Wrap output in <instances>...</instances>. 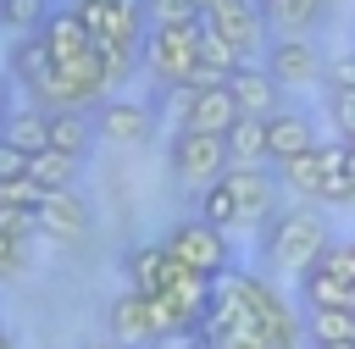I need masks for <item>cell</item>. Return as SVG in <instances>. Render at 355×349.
<instances>
[{"mask_svg": "<svg viewBox=\"0 0 355 349\" xmlns=\"http://www.w3.org/2000/svg\"><path fill=\"white\" fill-rule=\"evenodd\" d=\"M327 244H333V233H327L322 211H311V205H283L261 227V255L272 266H288V271H311Z\"/></svg>", "mask_w": 355, "mask_h": 349, "instance_id": "obj_1", "label": "cell"}, {"mask_svg": "<svg viewBox=\"0 0 355 349\" xmlns=\"http://www.w3.org/2000/svg\"><path fill=\"white\" fill-rule=\"evenodd\" d=\"M105 83H111V66H105V55H100V44H94V50L78 55V61H55V72H50L39 89H28V94H33V105H44V111H83V105H94V100L105 94Z\"/></svg>", "mask_w": 355, "mask_h": 349, "instance_id": "obj_2", "label": "cell"}, {"mask_svg": "<svg viewBox=\"0 0 355 349\" xmlns=\"http://www.w3.org/2000/svg\"><path fill=\"white\" fill-rule=\"evenodd\" d=\"M200 39H205V17H194V22H155L144 33V61L155 66L161 83L183 89L200 72Z\"/></svg>", "mask_w": 355, "mask_h": 349, "instance_id": "obj_3", "label": "cell"}, {"mask_svg": "<svg viewBox=\"0 0 355 349\" xmlns=\"http://www.w3.org/2000/svg\"><path fill=\"white\" fill-rule=\"evenodd\" d=\"M161 244L172 249V260H178V266H189V271H200V277H222V271H233V249H227V233H222V227H211L205 216L172 222Z\"/></svg>", "mask_w": 355, "mask_h": 349, "instance_id": "obj_4", "label": "cell"}, {"mask_svg": "<svg viewBox=\"0 0 355 349\" xmlns=\"http://www.w3.org/2000/svg\"><path fill=\"white\" fill-rule=\"evenodd\" d=\"M166 161H172V172H178L183 183H200V188H211V183L233 166L227 138H222V133H194V127H178V133H172Z\"/></svg>", "mask_w": 355, "mask_h": 349, "instance_id": "obj_5", "label": "cell"}, {"mask_svg": "<svg viewBox=\"0 0 355 349\" xmlns=\"http://www.w3.org/2000/svg\"><path fill=\"white\" fill-rule=\"evenodd\" d=\"M277 183L283 177H272L266 166H227L222 172V188L233 194V211H239V227L250 222V227H266L283 205H277Z\"/></svg>", "mask_w": 355, "mask_h": 349, "instance_id": "obj_6", "label": "cell"}, {"mask_svg": "<svg viewBox=\"0 0 355 349\" xmlns=\"http://www.w3.org/2000/svg\"><path fill=\"white\" fill-rule=\"evenodd\" d=\"M105 332H111V343H122V349H161V327H155V299L150 294H116L111 305H105Z\"/></svg>", "mask_w": 355, "mask_h": 349, "instance_id": "obj_7", "label": "cell"}, {"mask_svg": "<svg viewBox=\"0 0 355 349\" xmlns=\"http://www.w3.org/2000/svg\"><path fill=\"white\" fill-rule=\"evenodd\" d=\"M244 116V105L233 100V89L227 83H211V89H194L189 100H183V122L178 127H194V133H222L227 138V127Z\"/></svg>", "mask_w": 355, "mask_h": 349, "instance_id": "obj_8", "label": "cell"}, {"mask_svg": "<svg viewBox=\"0 0 355 349\" xmlns=\"http://www.w3.org/2000/svg\"><path fill=\"white\" fill-rule=\"evenodd\" d=\"M94 133L111 144H144L155 133V111L144 100H100L94 111Z\"/></svg>", "mask_w": 355, "mask_h": 349, "instance_id": "obj_9", "label": "cell"}, {"mask_svg": "<svg viewBox=\"0 0 355 349\" xmlns=\"http://www.w3.org/2000/svg\"><path fill=\"white\" fill-rule=\"evenodd\" d=\"M266 72H272L277 83H316V78L327 72V61L316 55L311 39H277V44L266 50Z\"/></svg>", "mask_w": 355, "mask_h": 349, "instance_id": "obj_10", "label": "cell"}, {"mask_svg": "<svg viewBox=\"0 0 355 349\" xmlns=\"http://www.w3.org/2000/svg\"><path fill=\"white\" fill-rule=\"evenodd\" d=\"M39 233H44V238H61V244L83 238V233H89V205H83L72 188L44 194V205H39Z\"/></svg>", "mask_w": 355, "mask_h": 349, "instance_id": "obj_11", "label": "cell"}, {"mask_svg": "<svg viewBox=\"0 0 355 349\" xmlns=\"http://www.w3.org/2000/svg\"><path fill=\"white\" fill-rule=\"evenodd\" d=\"M322 138L311 133V122L305 116H272L266 122V161H277V166H288V161H300V155H311Z\"/></svg>", "mask_w": 355, "mask_h": 349, "instance_id": "obj_12", "label": "cell"}, {"mask_svg": "<svg viewBox=\"0 0 355 349\" xmlns=\"http://www.w3.org/2000/svg\"><path fill=\"white\" fill-rule=\"evenodd\" d=\"M39 33H44V44H50L55 61H78V55L94 50V33H89V22H83L72 6H67V11H50V22H44Z\"/></svg>", "mask_w": 355, "mask_h": 349, "instance_id": "obj_13", "label": "cell"}, {"mask_svg": "<svg viewBox=\"0 0 355 349\" xmlns=\"http://www.w3.org/2000/svg\"><path fill=\"white\" fill-rule=\"evenodd\" d=\"M227 89H233V100L244 105V116H277L272 105H277V78L266 72V66H239L233 78H227Z\"/></svg>", "mask_w": 355, "mask_h": 349, "instance_id": "obj_14", "label": "cell"}, {"mask_svg": "<svg viewBox=\"0 0 355 349\" xmlns=\"http://www.w3.org/2000/svg\"><path fill=\"white\" fill-rule=\"evenodd\" d=\"M222 39H233L244 55L255 50V39H261V28H266V11H261V0H239V6H227V11H216V17H205Z\"/></svg>", "mask_w": 355, "mask_h": 349, "instance_id": "obj_15", "label": "cell"}, {"mask_svg": "<svg viewBox=\"0 0 355 349\" xmlns=\"http://www.w3.org/2000/svg\"><path fill=\"white\" fill-rule=\"evenodd\" d=\"M11 72H17V83H22V89H39V83L55 72V55H50L44 33H22V39L11 44Z\"/></svg>", "mask_w": 355, "mask_h": 349, "instance_id": "obj_16", "label": "cell"}, {"mask_svg": "<svg viewBox=\"0 0 355 349\" xmlns=\"http://www.w3.org/2000/svg\"><path fill=\"white\" fill-rule=\"evenodd\" d=\"M128 277H133V294H166V277H172V249L166 244H144L128 255Z\"/></svg>", "mask_w": 355, "mask_h": 349, "instance_id": "obj_17", "label": "cell"}, {"mask_svg": "<svg viewBox=\"0 0 355 349\" xmlns=\"http://www.w3.org/2000/svg\"><path fill=\"white\" fill-rule=\"evenodd\" d=\"M50 111L44 105H22V111H11L6 116V133L0 138H11L17 150H28V155H39V150H50Z\"/></svg>", "mask_w": 355, "mask_h": 349, "instance_id": "obj_18", "label": "cell"}, {"mask_svg": "<svg viewBox=\"0 0 355 349\" xmlns=\"http://www.w3.org/2000/svg\"><path fill=\"white\" fill-rule=\"evenodd\" d=\"M300 294H305V310H349V283L322 266L300 271Z\"/></svg>", "mask_w": 355, "mask_h": 349, "instance_id": "obj_19", "label": "cell"}, {"mask_svg": "<svg viewBox=\"0 0 355 349\" xmlns=\"http://www.w3.org/2000/svg\"><path fill=\"white\" fill-rule=\"evenodd\" d=\"M266 122H272V116H239V122L227 127V155H233V166L266 161Z\"/></svg>", "mask_w": 355, "mask_h": 349, "instance_id": "obj_20", "label": "cell"}, {"mask_svg": "<svg viewBox=\"0 0 355 349\" xmlns=\"http://www.w3.org/2000/svg\"><path fill=\"white\" fill-rule=\"evenodd\" d=\"M261 11H266L272 28H283V39H300V33L327 11V0H261Z\"/></svg>", "mask_w": 355, "mask_h": 349, "instance_id": "obj_21", "label": "cell"}, {"mask_svg": "<svg viewBox=\"0 0 355 349\" xmlns=\"http://www.w3.org/2000/svg\"><path fill=\"white\" fill-rule=\"evenodd\" d=\"M139 11H144L139 0H111L94 44H100V50H111V44H133V50H139Z\"/></svg>", "mask_w": 355, "mask_h": 349, "instance_id": "obj_22", "label": "cell"}, {"mask_svg": "<svg viewBox=\"0 0 355 349\" xmlns=\"http://www.w3.org/2000/svg\"><path fill=\"white\" fill-rule=\"evenodd\" d=\"M44 194H55V188H72V177H78V155H67V150H39L33 155V172H28Z\"/></svg>", "mask_w": 355, "mask_h": 349, "instance_id": "obj_23", "label": "cell"}, {"mask_svg": "<svg viewBox=\"0 0 355 349\" xmlns=\"http://www.w3.org/2000/svg\"><path fill=\"white\" fill-rule=\"evenodd\" d=\"M200 66H211V72L233 78V72H239V66H250V61H244V50H239L233 39H222V33L205 22V39H200Z\"/></svg>", "mask_w": 355, "mask_h": 349, "instance_id": "obj_24", "label": "cell"}, {"mask_svg": "<svg viewBox=\"0 0 355 349\" xmlns=\"http://www.w3.org/2000/svg\"><path fill=\"white\" fill-rule=\"evenodd\" d=\"M305 332L316 343H349L355 338V310H305Z\"/></svg>", "mask_w": 355, "mask_h": 349, "instance_id": "obj_25", "label": "cell"}, {"mask_svg": "<svg viewBox=\"0 0 355 349\" xmlns=\"http://www.w3.org/2000/svg\"><path fill=\"white\" fill-rule=\"evenodd\" d=\"M55 122H50V144L55 150H67V155H83L89 150V116L83 111H50Z\"/></svg>", "mask_w": 355, "mask_h": 349, "instance_id": "obj_26", "label": "cell"}, {"mask_svg": "<svg viewBox=\"0 0 355 349\" xmlns=\"http://www.w3.org/2000/svg\"><path fill=\"white\" fill-rule=\"evenodd\" d=\"M44 22H50L44 0H0V28H17V39L22 33H39Z\"/></svg>", "mask_w": 355, "mask_h": 349, "instance_id": "obj_27", "label": "cell"}, {"mask_svg": "<svg viewBox=\"0 0 355 349\" xmlns=\"http://www.w3.org/2000/svg\"><path fill=\"white\" fill-rule=\"evenodd\" d=\"M277 177H283L294 194H305V199H322V172H316V155H300V161L277 166Z\"/></svg>", "mask_w": 355, "mask_h": 349, "instance_id": "obj_28", "label": "cell"}, {"mask_svg": "<svg viewBox=\"0 0 355 349\" xmlns=\"http://www.w3.org/2000/svg\"><path fill=\"white\" fill-rule=\"evenodd\" d=\"M144 11L155 22H194V17H205V0H144Z\"/></svg>", "mask_w": 355, "mask_h": 349, "instance_id": "obj_29", "label": "cell"}, {"mask_svg": "<svg viewBox=\"0 0 355 349\" xmlns=\"http://www.w3.org/2000/svg\"><path fill=\"white\" fill-rule=\"evenodd\" d=\"M0 233H11V238H39V211H17V205H0Z\"/></svg>", "mask_w": 355, "mask_h": 349, "instance_id": "obj_30", "label": "cell"}, {"mask_svg": "<svg viewBox=\"0 0 355 349\" xmlns=\"http://www.w3.org/2000/svg\"><path fill=\"white\" fill-rule=\"evenodd\" d=\"M28 172H33V155L17 150L11 138H0V183H17V177H28Z\"/></svg>", "mask_w": 355, "mask_h": 349, "instance_id": "obj_31", "label": "cell"}, {"mask_svg": "<svg viewBox=\"0 0 355 349\" xmlns=\"http://www.w3.org/2000/svg\"><path fill=\"white\" fill-rule=\"evenodd\" d=\"M322 83H327V94H333V89H355V50H338V55H327V72H322Z\"/></svg>", "mask_w": 355, "mask_h": 349, "instance_id": "obj_32", "label": "cell"}, {"mask_svg": "<svg viewBox=\"0 0 355 349\" xmlns=\"http://www.w3.org/2000/svg\"><path fill=\"white\" fill-rule=\"evenodd\" d=\"M327 116H333L338 133L349 138V133H355V89H333V94H327Z\"/></svg>", "mask_w": 355, "mask_h": 349, "instance_id": "obj_33", "label": "cell"}, {"mask_svg": "<svg viewBox=\"0 0 355 349\" xmlns=\"http://www.w3.org/2000/svg\"><path fill=\"white\" fill-rule=\"evenodd\" d=\"M22 260H28V244H22V238H11V233H0V277H17V271H22Z\"/></svg>", "mask_w": 355, "mask_h": 349, "instance_id": "obj_34", "label": "cell"}, {"mask_svg": "<svg viewBox=\"0 0 355 349\" xmlns=\"http://www.w3.org/2000/svg\"><path fill=\"white\" fill-rule=\"evenodd\" d=\"M161 349H211V343H205V332H194V338H178V343H161Z\"/></svg>", "mask_w": 355, "mask_h": 349, "instance_id": "obj_35", "label": "cell"}, {"mask_svg": "<svg viewBox=\"0 0 355 349\" xmlns=\"http://www.w3.org/2000/svg\"><path fill=\"white\" fill-rule=\"evenodd\" d=\"M211 349H261V343H250V338H222V343H211Z\"/></svg>", "mask_w": 355, "mask_h": 349, "instance_id": "obj_36", "label": "cell"}, {"mask_svg": "<svg viewBox=\"0 0 355 349\" xmlns=\"http://www.w3.org/2000/svg\"><path fill=\"white\" fill-rule=\"evenodd\" d=\"M227 6H239V0H205V17H216V11H227Z\"/></svg>", "mask_w": 355, "mask_h": 349, "instance_id": "obj_37", "label": "cell"}, {"mask_svg": "<svg viewBox=\"0 0 355 349\" xmlns=\"http://www.w3.org/2000/svg\"><path fill=\"white\" fill-rule=\"evenodd\" d=\"M349 199H355V144H349Z\"/></svg>", "mask_w": 355, "mask_h": 349, "instance_id": "obj_38", "label": "cell"}, {"mask_svg": "<svg viewBox=\"0 0 355 349\" xmlns=\"http://www.w3.org/2000/svg\"><path fill=\"white\" fill-rule=\"evenodd\" d=\"M311 349H355V338L349 343H311Z\"/></svg>", "mask_w": 355, "mask_h": 349, "instance_id": "obj_39", "label": "cell"}, {"mask_svg": "<svg viewBox=\"0 0 355 349\" xmlns=\"http://www.w3.org/2000/svg\"><path fill=\"white\" fill-rule=\"evenodd\" d=\"M0 116H11V111H6V78H0Z\"/></svg>", "mask_w": 355, "mask_h": 349, "instance_id": "obj_40", "label": "cell"}, {"mask_svg": "<svg viewBox=\"0 0 355 349\" xmlns=\"http://www.w3.org/2000/svg\"><path fill=\"white\" fill-rule=\"evenodd\" d=\"M0 349H11V338H6V327H0Z\"/></svg>", "mask_w": 355, "mask_h": 349, "instance_id": "obj_41", "label": "cell"}, {"mask_svg": "<svg viewBox=\"0 0 355 349\" xmlns=\"http://www.w3.org/2000/svg\"><path fill=\"white\" fill-rule=\"evenodd\" d=\"M89 349H122V343H89Z\"/></svg>", "mask_w": 355, "mask_h": 349, "instance_id": "obj_42", "label": "cell"}, {"mask_svg": "<svg viewBox=\"0 0 355 349\" xmlns=\"http://www.w3.org/2000/svg\"><path fill=\"white\" fill-rule=\"evenodd\" d=\"M72 6H89V0H72Z\"/></svg>", "mask_w": 355, "mask_h": 349, "instance_id": "obj_43", "label": "cell"}]
</instances>
